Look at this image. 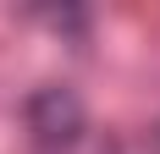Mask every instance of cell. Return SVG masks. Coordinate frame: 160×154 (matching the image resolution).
Segmentation results:
<instances>
[{"instance_id":"6da1fadb","label":"cell","mask_w":160,"mask_h":154,"mask_svg":"<svg viewBox=\"0 0 160 154\" xmlns=\"http://www.w3.org/2000/svg\"><path fill=\"white\" fill-rule=\"evenodd\" d=\"M28 127L39 143H78L83 132V99L72 88H39L28 99Z\"/></svg>"}]
</instances>
